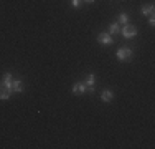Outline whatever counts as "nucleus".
Here are the masks:
<instances>
[{"mask_svg": "<svg viewBox=\"0 0 155 149\" xmlns=\"http://www.w3.org/2000/svg\"><path fill=\"white\" fill-rule=\"evenodd\" d=\"M116 57L119 61H130V60L134 58V51L129 47H120L119 50L116 51Z\"/></svg>", "mask_w": 155, "mask_h": 149, "instance_id": "f257e3e1", "label": "nucleus"}, {"mask_svg": "<svg viewBox=\"0 0 155 149\" xmlns=\"http://www.w3.org/2000/svg\"><path fill=\"white\" fill-rule=\"evenodd\" d=\"M122 35L124 38H134V36H137V28L130 23H125L122 27Z\"/></svg>", "mask_w": 155, "mask_h": 149, "instance_id": "f03ea898", "label": "nucleus"}, {"mask_svg": "<svg viewBox=\"0 0 155 149\" xmlns=\"http://www.w3.org/2000/svg\"><path fill=\"white\" fill-rule=\"evenodd\" d=\"M97 42L101 45H112L114 40H112V35H110V33L102 32V33H99V35H97Z\"/></svg>", "mask_w": 155, "mask_h": 149, "instance_id": "7ed1b4c3", "label": "nucleus"}, {"mask_svg": "<svg viewBox=\"0 0 155 149\" xmlns=\"http://www.w3.org/2000/svg\"><path fill=\"white\" fill-rule=\"evenodd\" d=\"M12 89L7 88L5 85H0V99H8L10 96H12Z\"/></svg>", "mask_w": 155, "mask_h": 149, "instance_id": "20e7f679", "label": "nucleus"}, {"mask_svg": "<svg viewBox=\"0 0 155 149\" xmlns=\"http://www.w3.org/2000/svg\"><path fill=\"white\" fill-rule=\"evenodd\" d=\"M23 88H25V85H23V81H21V80H13L12 81V91L13 93H21V91H23Z\"/></svg>", "mask_w": 155, "mask_h": 149, "instance_id": "39448f33", "label": "nucleus"}, {"mask_svg": "<svg viewBox=\"0 0 155 149\" xmlns=\"http://www.w3.org/2000/svg\"><path fill=\"white\" fill-rule=\"evenodd\" d=\"M86 93V85L84 83H74L73 85V95H84Z\"/></svg>", "mask_w": 155, "mask_h": 149, "instance_id": "423d86ee", "label": "nucleus"}, {"mask_svg": "<svg viewBox=\"0 0 155 149\" xmlns=\"http://www.w3.org/2000/svg\"><path fill=\"white\" fill-rule=\"evenodd\" d=\"M12 73H8V71H7V73H3V76H2V85H5V86L7 88H10V89H12Z\"/></svg>", "mask_w": 155, "mask_h": 149, "instance_id": "0eeeda50", "label": "nucleus"}, {"mask_svg": "<svg viewBox=\"0 0 155 149\" xmlns=\"http://www.w3.org/2000/svg\"><path fill=\"white\" fill-rule=\"evenodd\" d=\"M140 12L142 15H149V17H152L153 12H155V7L153 3H150V5H142V9H140Z\"/></svg>", "mask_w": 155, "mask_h": 149, "instance_id": "6e6552de", "label": "nucleus"}, {"mask_svg": "<svg viewBox=\"0 0 155 149\" xmlns=\"http://www.w3.org/2000/svg\"><path fill=\"white\" fill-rule=\"evenodd\" d=\"M112 98H114V95H112V91H110V89H104V91L101 93V99H102L104 103L112 101Z\"/></svg>", "mask_w": 155, "mask_h": 149, "instance_id": "1a4fd4ad", "label": "nucleus"}, {"mask_svg": "<svg viewBox=\"0 0 155 149\" xmlns=\"http://www.w3.org/2000/svg\"><path fill=\"white\" fill-rule=\"evenodd\" d=\"M119 30H120V25L117 23V22H112V23L109 25V33H110V35H117Z\"/></svg>", "mask_w": 155, "mask_h": 149, "instance_id": "9d476101", "label": "nucleus"}, {"mask_svg": "<svg viewBox=\"0 0 155 149\" xmlns=\"http://www.w3.org/2000/svg\"><path fill=\"white\" fill-rule=\"evenodd\" d=\"M117 23H119V25L129 23V17H127V13H119V20H117Z\"/></svg>", "mask_w": 155, "mask_h": 149, "instance_id": "9b49d317", "label": "nucleus"}, {"mask_svg": "<svg viewBox=\"0 0 155 149\" xmlns=\"http://www.w3.org/2000/svg\"><path fill=\"white\" fill-rule=\"evenodd\" d=\"M71 5L74 7V9H79V7H81V0H71Z\"/></svg>", "mask_w": 155, "mask_h": 149, "instance_id": "f8f14e48", "label": "nucleus"}, {"mask_svg": "<svg viewBox=\"0 0 155 149\" xmlns=\"http://www.w3.org/2000/svg\"><path fill=\"white\" fill-rule=\"evenodd\" d=\"M149 25H150V27H153V25H155V18H153V15L150 17V20H149Z\"/></svg>", "mask_w": 155, "mask_h": 149, "instance_id": "ddd939ff", "label": "nucleus"}, {"mask_svg": "<svg viewBox=\"0 0 155 149\" xmlns=\"http://www.w3.org/2000/svg\"><path fill=\"white\" fill-rule=\"evenodd\" d=\"M83 2H86V3H93L94 0H83Z\"/></svg>", "mask_w": 155, "mask_h": 149, "instance_id": "4468645a", "label": "nucleus"}]
</instances>
